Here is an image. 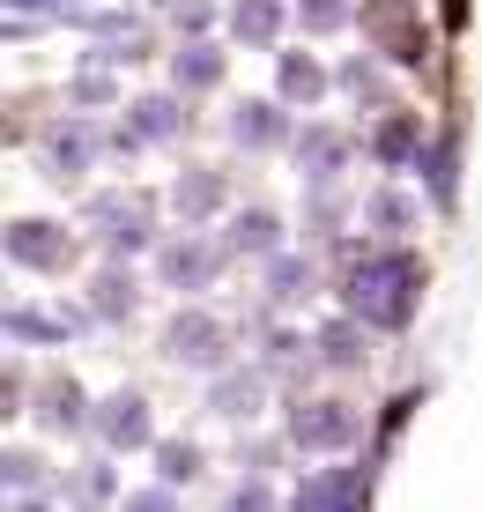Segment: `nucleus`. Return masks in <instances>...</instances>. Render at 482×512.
I'll list each match as a JSON object with an SVG mask.
<instances>
[{"label":"nucleus","instance_id":"obj_1","mask_svg":"<svg viewBox=\"0 0 482 512\" xmlns=\"http://www.w3.org/2000/svg\"><path fill=\"white\" fill-rule=\"evenodd\" d=\"M416 290H423V268L408 253H371L364 268L349 275V312L364 327H408Z\"/></svg>","mask_w":482,"mask_h":512},{"label":"nucleus","instance_id":"obj_2","mask_svg":"<svg viewBox=\"0 0 482 512\" xmlns=\"http://www.w3.org/2000/svg\"><path fill=\"white\" fill-rule=\"evenodd\" d=\"M356 505H364V475H356V468L305 475V483H297V498H290V512H356Z\"/></svg>","mask_w":482,"mask_h":512},{"label":"nucleus","instance_id":"obj_3","mask_svg":"<svg viewBox=\"0 0 482 512\" xmlns=\"http://www.w3.org/2000/svg\"><path fill=\"white\" fill-rule=\"evenodd\" d=\"M290 438H297V446H319V453L349 446V438H356V409H349V401H312V409L290 416Z\"/></svg>","mask_w":482,"mask_h":512},{"label":"nucleus","instance_id":"obj_4","mask_svg":"<svg viewBox=\"0 0 482 512\" xmlns=\"http://www.w3.org/2000/svg\"><path fill=\"white\" fill-rule=\"evenodd\" d=\"M164 349L178 364H201V372H208V364H223V327L208 320V312H178L171 334H164Z\"/></svg>","mask_w":482,"mask_h":512},{"label":"nucleus","instance_id":"obj_5","mask_svg":"<svg viewBox=\"0 0 482 512\" xmlns=\"http://www.w3.org/2000/svg\"><path fill=\"white\" fill-rule=\"evenodd\" d=\"M8 260H23V268H60L67 238L52 231V223H15V231H8Z\"/></svg>","mask_w":482,"mask_h":512},{"label":"nucleus","instance_id":"obj_6","mask_svg":"<svg viewBox=\"0 0 482 512\" xmlns=\"http://www.w3.org/2000/svg\"><path fill=\"white\" fill-rule=\"evenodd\" d=\"M104 438H112V446H149V401L141 394H112L104 401Z\"/></svg>","mask_w":482,"mask_h":512},{"label":"nucleus","instance_id":"obj_7","mask_svg":"<svg viewBox=\"0 0 482 512\" xmlns=\"http://www.w3.org/2000/svg\"><path fill=\"white\" fill-rule=\"evenodd\" d=\"M89 216L104 223V245H112V253H134V245L149 238V231H141V201H97Z\"/></svg>","mask_w":482,"mask_h":512},{"label":"nucleus","instance_id":"obj_8","mask_svg":"<svg viewBox=\"0 0 482 512\" xmlns=\"http://www.w3.org/2000/svg\"><path fill=\"white\" fill-rule=\"evenodd\" d=\"M164 134H178V104L171 97H141L134 104V127L119 134V141H164Z\"/></svg>","mask_w":482,"mask_h":512},{"label":"nucleus","instance_id":"obj_9","mask_svg":"<svg viewBox=\"0 0 482 512\" xmlns=\"http://www.w3.org/2000/svg\"><path fill=\"white\" fill-rule=\"evenodd\" d=\"M230 30H238L245 45H267L282 30V0H238V15H230Z\"/></svg>","mask_w":482,"mask_h":512},{"label":"nucleus","instance_id":"obj_10","mask_svg":"<svg viewBox=\"0 0 482 512\" xmlns=\"http://www.w3.org/2000/svg\"><path fill=\"white\" fill-rule=\"evenodd\" d=\"M230 245H238V253H275V245H282V223L267 216V208H245V216L230 223Z\"/></svg>","mask_w":482,"mask_h":512},{"label":"nucleus","instance_id":"obj_11","mask_svg":"<svg viewBox=\"0 0 482 512\" xmlns=\"http://www.w3.org/2000/svg\"><path fill=\"white\" fill-rule=\"evenodd\" d=\"M230 134H238L245 149H267V141L282 134V119H275V104H245V112L230 119Z\"/></svg>","mask_w":482,"mask_h":512},{"label":"nucleus","instance_id":"obj_12","mask_svg":"<svg viewBox=\"0 0 482 512\" xmlns=\"http://www.w3.org/2000/svg\"><path fill=\"white\" fill-rule=\"evenodd\" d=\"M164 275H171V282H208V275H216V253H208V245H171V253H164Z\"/></svg>","mask_w":482,"mask_h":512},{"label":"nucleus","instance_id":"obj_13","mask_svg":"<svg viewBox=\"0 0 482 512\" xmlns=\"http://www.w3.org/2000/svg\"><path fill=\"white\" fill-rule=\"evenodd\" d=\"M208 82H223V60L208 45H186L178 52V90H208Z\"/></svg>","mask_w":482,"mask_h":512},{"label":"nucleus","instance_id":"obj_14","mask_svg":"<svg viewBox=\"0 0 482 512\" xmlns=\"http://www.w3.org/2000/svg\"><path fill=\"white\" fill-rule=\"evenodd\" d=\"M216 201H223V179H216V171H193V179H178V216H208Z\"/></svg>","mask_w":482,"mask_h":512},{"label":"nucleus","instance_id":"obj_15","mask_svg":"<svg viewBox=\"0 0 482 512\" xmlns=\"http://www.w3.org/2000/svg\"><path fill=\"white\" fill-rule=\"evenodd\" d=\"M349 156V141L342 134H305V164H312V179H334V164Z\"/></svg>","mask_w":482,"mask_h":512},{"label":"nucleus","instance_id":"obj_16","mask_svg":"<svg viewBox=\"0 0 482 512\" xmlns=\"http://www.w3.org/2000/svg\"><path fill=\"white\" fill-rule=\"evenodd\" d=\"M253 401H260V379H223L216 386V409L223 416H253Z\"/></svg>","mask_w":482,"mask_h":512},{"label":"nucleus","instance_id":"obj_17","mask_svg":"<svg viewBox=\"0 0 482 512\" xmlns=\"http://www.w3.org/2000/svg\"><path fill=\"white\" fill-rule=\"evenodd\" d=\"M297 15H305V30H342L349 0H297Z\"/></svg>","mask_w":482,"mask_h":512},{"label":"nucleus","instance_id":"obj_18","mask_svg":"<svg viewBox=\"0 0 482 512\" xmlns=\"http://www.w3.org/2000/svg\"><path fill=\"white\" fill-rule=\"evenodd\" d=\"M267 282H275V297L290 305V297L312 290V268H305V260H275V275H267Z\"/></svg>","mask_w":482,"mask_h":512},{"label":"nucleus","instance_id":"obj_19","mask_svg":"<svg viewBox=\"0 0 482 512\" xmlns=\"http://www.w3.org/2000/svg\"><path fill=\"white\" fill-rule=\"evenodd\" d=\"M156 461H164V483H193L201 475V453L193 446H156Z\"/></svg>","mask_w":482,"mask_h":512},{"label":"nucleus","instance_id":"obj_20","mask_svg":"<svg viewBox=\"0 0 482 512\" xmlns=\"http://www.w3.org/2000/svg\"><path fill=\"white\" fill-rule=\"evenodd\" d=\"M371 23H379V30H386V45H394V60H416V52H423L416 38H408V23H401V8H379V15H371Z\"/></svg>","mask_w":482,"mask_h":512},{"label":"nucleus","instance_id":"obj_21","mask_svg":"<svg viewBox=\"0 0 482 512\" xmlns=\"http://www.w3.org/2000/svg\"><path fill=\"white\" fill-rule=\"evenodd\" d=\"M97 312H104V320H112V312H134V282L127 275H104L97 282Z\"/></svg>","mask_w":482,"mask_h":512},{"label":"nucleus","instance_id":"obj_22","mask_svg":"<svg viewBox=\"0 0 482 512\" xmlns=\"http://www.w3.org/2000/svg\"><path fill=\"white\" fill-rule=\"evenodd\" d=\"M282 90L312 104V97H319V67H312V60H282Z\"/></svg>","mask_w":482,"mask_h":512},{"label":"nucleus","instance_id":"obj_23","mask_svg":"<svg viewBox=\"0 0 482 512\" xmlns=\"http://www.w3.org/2000/svg\"><path fill=\"white\" fill-rule=\"evenodd\" d=\"M52 164H67V171H75V164H89V134H82V127L52 134Z\"/></svg>","mask_w":482,"mask_h":512},{"label":"nucleus","instance_id":"obj_24","mask_svg":"<svg viewBox=\"0 0 482 512\" xmlns=\"http://www.w3.org/2000/svg\"><path fill=\"white\" fill-rule=\"evenodd\" d=\"M319 349H327V364H356V357H364L349 327H327V334H319Z\"/></svg>","mask_w":482,"mask_h":512},{"label":"nucleus","instance_id":"obj_25","mask_svg":"<svg viewBox=\"0 0 482 512\" xmlns=\"http://www.w3.org/2000/svg\"><path fill=\"white\" fill-rule=\"evenodd\" d=\"M127 512H178L171 490H141V498H127Z\"/></svg>","mask_w":482,"mask_h":512},{"label":"nucleus","instance_id":"obj_26","mask_svg":"<svg viewBox=\"0 0 482 512\" xmlns=\"http://www.w3.org/2000/svg\"><path fill=\"white\" fill-rule=\"evenodd\" d=\"M230 512H275V505H267V490L253 483V490H238V498H230Z\"/></svg>","mask_w":482,"mask_h":512}]
</instances>
